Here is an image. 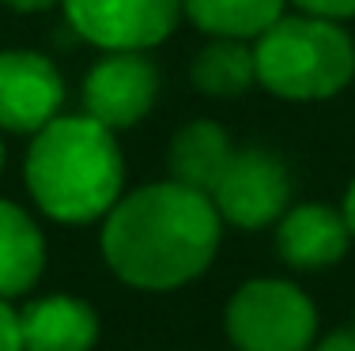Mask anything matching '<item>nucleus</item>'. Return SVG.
Instances as JSON below:
<instances>
[{
	"label": "nucleus",
	"mask_w": 355,
	"mask_h": 351,
	"mask_svg": "<svg viewBox=\"0 0 355 351\" xmlns=\"http://www.w3.org/2000/svg\"><path fill=\"white\" fill-rule=\"evenodd\" d=\"M287 0H182V12L212 38L253 42L284 15Z\"/></svg>",
	"instance_id": "4468645a"
},
{
	"label": "nucleus",
	"mask_w": 355,
	"mask_h": 351,
	"mask_svg": "<svg viewBox=\"0 0 355 351\" xmlns=\"http://www.w3.org/2000/svg\"><path fill=\"white\" fill-rule=\"evenodd\" d=\"M223 219L208 193L155 181L121 197L103 223L110 272L140 291H174L216 261Z\"/></svg>",
	"instance_id": "f257e3e1"
},
{
	"label": "nucleus",
	"mask_w": 355,
	"mask_h": 351,
	"mask_svg": "<svg viewBox=\"0 0 355 351\" xmlns=\"http://www.w3.org/2000/svg\"><path fill=\"white\" fill-rule=\"evenodd\" d=\"M344 219H348V227H352V234H355V181L348 186V193H344Z\"/></svg>",
	"instance_id": "6ab92c4d"
},
{
	"label": "nucleus",
	"mask_w": 355,
	"mask_h": 351,
	"mask_svg": "<svg viewBox=\"0 0 355 351\" xmlns=\"http://www.w3.org/2000/svg\"><path fill=\"white\" fill-rule=\"evenodd\" d=\"M46 269V238L12 200H0V298L27 295Z\"/></svg>",
	"instance_id": "f8f14e48"
},
{
	"label": "nucleus",
	"mask_w": 355,
	"mask_h": 351,
	"mask_svg": "<svg viewBox=\"0 0 355 351\" xmlns=\"http://www.w3.org/2000/svg\"><path fill=\"white\" fill-rule=\"evenodd\" d=\"M352 227L344 212L329 204H291L276 227V249L291 269L314 272L336 264L352 246Z\"/></svg>",
	"instance_id": "1a4fd4ad"
},
{
	"label": "nucleus",
	"mask_w": 355,
	"mask_h": 351,
	"mask_svg": "<svg viewBox=\"0 0 355 351\" xmlns=\"http://www.w3.org/2000/svg\"><path fill=\"white\" fill-rule=\"evenodd\" d=\"M0 166H4V144H0Z\"/></svg>",
	"instance_id": "aec40b11"
},
{
	"label": "nucleus",
	"mask_w": 355,
	"mask_h": 351,
	"mask_svg": "<svg viewBox=\"0 0 355 351\" xmlns=\"http://www.w3.org/2000/svg\"><path fill=\"white\" fill-rule=\"evenodd\" d=\"M257 83L276 98L318 102L344 91L355 76V42L325 15H280L253 38Z\"/></svg>",
	"instance_id": "7ed1b4c3"
},
{
	"label": "nucleus",
	"mask_w": 355,
	"mask_h": 351,
	"mask_svg": "<svg viewBox=\"0 0 355 351\" xmlns=\"http://www.w3.org/2000/svg\"><path fill=\"white\" fill-rule=\"evenodd\" d=\"M227 340L239 351H310L318 310L287 280H250L227 303Z\"/></svg>",
	"instance_id": "20e7f679"
},
{
	"label": "nucleus",
	"mask_w": 355,
	"mask_h": 351,
	"mask_svg": "<svg viewBox=\"0 0 355 351\" xmlns=\"http://www.w3.org/2000/svg\"><path fill=\"white\" fill-rule=\"evenodd\" d=\"M64 102V80L49 57L35 49L0 53V129L31 132L46 129Z\"/></svg>",
	"instance_id": "6e6552de"
},
{
	"label": "nucleus",
	"mask_w": 355,
	"mask_h": 351,
	"mask_svg": "<svg viewBox=\"0 0 355 351\" xmlns=\"http://www.w3.org/2000/svg\"><path fill=\"white\" fill-rule=\"evenodd\" d=\"M193 87L212 98L246 95L257 83V61L246 38H212L197 57H193Z\"/></svg>",
	"instance_id": "ddd939ff"
},
{
	"label": "nucleus",
	"mask_w": 355,
	"mask_h": 351,
	"mask_svg": "<svg viewBox=\"0 0 355 351\" xmlns=\"http://www.w3.org/2000/svg\"><path fill=\"white\" fill-rule=\"evenodd\" d=\"M0 4L12 8V12H27V15H35V12H46V8L61 4V0H0Z\"/></svg>",
	"instance_id": "a211bd4d"
},
{
	"label": "nucleus",
	"mask_w": 355,
	"mask_h": 351,
	"mask_svg": "<svg viewBox=\"0 0 355 351\" xmlns=\"http://www.w3.org/2000/svg\"><path fill=\"white\" fill-rule=\"evenodd\" d=\"M295 4L310 15H325V19H336V23L355 15V0H295Z\"/></svg>",
	"instance_id": "dca6fc26"
},
{
	"label": "nucleus",
	"mask_w": 355,
	"mask_h": 351,
	"mask_svg": "<svg viewBox=\"0 0 355 351\" xmlns=\"http://www.w3.org/2000/svg\"><path fill=\"white\" fill-rule=\"evenodd\" d=\"M159 98V69L144 53H106L83 80V110L106 129H132Z\"/></svg>",
	"instance_id": "0eeeda50"
},
{
	"label": "nucleus",
	"mask_w": 355,
	"mask_h": 351,
	"mask_svg": "<svg viewBox=\"0 0 355 351\" xmlns=\"http://www.w3.org/2000/svg\"><path fill=\"white\" fill-rule=\"evenodd\" d=\"M23 351H91L98 314L76 295H46L19 310Z\"/></svg>",
	"instance_id": "9d476101"
},
{
	"label": "nucleus",
	"mask_w": 355,
	"mask_h": 351,
	"mask_svg": "<svg viewBox=\"0 0 355 351\" xmlns=\"http://www.w3.org/2000/svg\"><path fill=\"white\" fill-rule=\"evenodd\" d=\"M231 155H234V147L216 121H189L185 129L174 132L171 152H166L171 181L212 197V189H216L219 174L227 170Z\"/></svg>",
	"instance_id": "9b49d317"
},
{
	"label": "nucleus",
	"mask_w": 355,
	"mask_h": 351,
	"mask_svg": "<svg viewBox=\"0 0 355 351\" xmlns=\"http://www.w3.org/2000/svg\"><path fill=\"white\" fill-rule=\"evenodd\" d=\"M125 163L114 129L95 117H53L27 152V189L57 223H91L121 200Z\"/></svg>",
	"instance_id": "f03ea898"
},
{
	"label": "nucleus",
	"mask_w": 355,
	"mask_h": 351,
	"mask_svg": "<svg viewBox=\"0 0 355 351\" xmlns=\"http://www.w3.org/2000/svg\"><path fill=\"white\" fill-rule=\"evenodd\" d=\"M72 30L106 53H144L171 38L182 0H61Z\"/></svg>",
	"instance_id": "39448f33"
},
{
	"label": "nucleus",
	"mask_w": 355,
	"mask_h": 351,
	"mask_svg": "<svg viewBox=\"0 0 355 351\" xmlns=\"http://www.w3.org/2000/svg\"><path fill=\"white\" fill-rule=\"evenodd\" d=\"M212 204L219 219L242 231H261L268 223H280V215L291 208L287 166L261 147L234 152L212 189Z\"/></svg>",
	"instance_id": "423d86ee"
},
{
	"label": "nucleus",
	"mask_w": 355,
	"mask_h": 351,
	"mask_svg": "<svg viewBox=\"0 0 355 351\" xmlns=\"http://www.w3.org/2000/svg\"><path fill=\"white\" fill-rule=\"evenodd\" d=\"M0 351H23L19 310H15L8 298H0Z\"/></svg>",
	"instance_id": "2eb2a0df"
},
{
	"label": "nucleus",
	"mask_w": 355,
	"mask_h": 351,
	"mask_svg": "<svg viewBox=\"0 0 355 351\" xmlns=\"http://www.w3.org/2000/svg\"><path fill=\"white\" fill-rule=\"evenodd\" d=\"M314 351H355V329H336L325 340H318Z\"/></svg>",
	"instance_id": "f3484780"
}]
</instances>
